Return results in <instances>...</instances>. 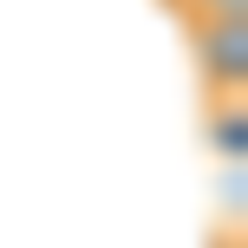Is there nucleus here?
<instances>
[{"instance_id": "obj_2", "label": "nucleus", "mask_w": 248, "mask_h": 248, "mask_svg": "<svg viewBox=\"0 0 248 248\" xmlns=\"http://www.w3.org/2000/svg\"><path fill=\"white\" fill-rule=\"evenodd\" d=\"M163 7L183 26H202V20H235V13H248V0H163Z\"/></svg>"}, {"instance_id": "obj_1", "label": "nucleus", "mask_w": 248, "mask_h": 248, "mask_svg": "<svg viewBox=\"0 0 248 248\" xmlns=\"http://www.w3.org/2000/svg\"><path fill=\"white\" fill-rule=\"evenodd\" d=\"M183 39H189V59H196L202 98L209 105H242V85H248V13L183 26Z\"/></svg>"}]
</instances>
